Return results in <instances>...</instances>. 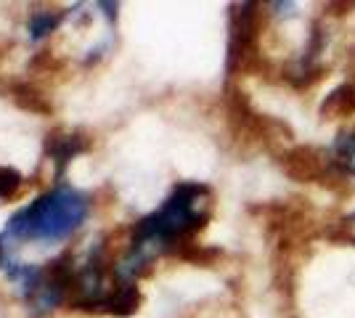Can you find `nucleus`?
<instances>
[{
  "mask_svg": "<svg viewBox=\"0 0 355 318\" xmlns=\"http://www.w3.org/2000/svg\"><path fill=\"white\" fill-rule=\"evenodd\" d=\"M90 207H93V202L88 194L59 183V186L43 191L37 199H32L30 204H24L19 212H14V218L0 233V244L11 249L16 242H67L74 231H80L83 223L88 220Z\"/></svg>",
  "mask_w": 355,
  "mask_h": 318,
  "instance_id": "obj_1",
  "label": "nucleus"
},
{
  "mask_svg": "<svg viewBox=\"0 0 355 318\" xmlns=\"http://www.w3.org/2000/svg\"><path fill=\"white\" fill-rule=\"evenodd\" d=\"M6 98H11L21 112H30V114H40V117H51L53 114V104L48 98V93L30 80H8L3 85Z\"/></svg>",
  "mask_w": 355,
  "mask_h": 318,
  "instance_id": "obj_5",
  "label": "nucleus"
},
{
  "mask_svg": "<svg viewBox=\"0 0 355 318\" xmlns=\"http://www.w3.org/2000/svg\"><path fill=\"white\" fill-rule=\"evenodd\" d=\"M24 175L8 165H0V202H11L24 191Z\"/></svg>",
  "mask_w": 355,
  "mask_h": 318,
  "instance_id": "obj_9",
  "label": "nucleus"
},
{
  "mask_svg": "<svg viewBox=\"0 0 355 318\" xmlns=\"http://www.w3.org/2000/svg\"><path fill=\"white\" fill-rule=\"evenodd\" d=\"M260 3H239L228 11V53H225V72L228 80L239 75H257L266 72L268 61L260 53V35H263V11Z\"/></svg>",
  "mask_w": 355,
  "mask_h": 318,
  "instance_id": "obj_2",
  "label": "nucleus"
},
{
  "mask_svg": "<svg viewBox=\"0 0 355 318\" xmlns=\"http://www.w3.org/2000/svg\"><path fill=\"white\" fill-rule=\"evenodd\" d=\"M334 159L340 162V167L355 178V130H342L340 136L334 138V146H331Z\"/></svg>",
  "mask_w": 355,
  "mask_h": 318,
  "instance_id": "obj_8",
  "label": "nucleus"
},
{
  "mask_svg": "<svg viewBox=\"0 0 355 318\" xmlns=\"http://www.w3.org/2000/svg\"><path fill=\"white\" fill-rule=\"evenodd\" d=\"M353 220H355V212L350 215V218H347V223H353Z\"/></svg>",
  "mask_w": 355,
  "mask_h": 318,
  "instance_id": "obj_10",
  "label": "nucleus"
},
{
  "mask_svg": "<svg viewBox=\"0 0 355 318\" xmlns=\"http://www.w3.org/2000/svg\"><path fill=\"white\" fill-rule=\"evenodd\" d=\"M353 112H355V80L337 85L334 91L326 96L324 106H321V114L324 117H347Z\"/></svg>",
  "mask_w": 355,
  "mask_h": 318,
  "instance_id": "obj_6",
  "label": "nucleus"
},
{
  "mask_svg": "<svg viewBox=\"0 0 355 318\" xmlns=\"http://www.w3.org/2000/svg\"><path fill=\"white\" fill-rule=\"evenodd\" d=\"M90 136L85 130H69V127H56V130H51L48 136H45V143H43V159L51 165V173H53V178H56V186L61 183L64 178V173H67V167L74 162V157H80V154H85L90 149Z\"/></svg>",
  "mask_w": 355,
  "mask_h": 318,
  "instance_id": "obj_4",
  "label": "nucleus"
},
{
  "mask_svg": "<svg viewBox=\"0 0 355 318\" xmlns=\"http://www.w3.org/2000/svg\"><path fill=\"white\" fill-rule=\"evenodd\" d=\"M279 165L282 170L300 183H313V186H324L331 191H345L350 186V175L340 167L331 152H321L315 146L297 143L279 154Z\"/></svg>",
  "mask_w": 355,
  "mask_h": 318,
  "instance_id": "obj_3",
  "label": "nucleus"
},
{
  "mask_svg": "<svg viewBox=\"0 0 355 318\" xmlns=\"http://www.w3.org/2000/svg\"><path fill=\"white\" fill-rule=\"evenodd\" d=\"M67 19V11H59V8H43V11H32L30 14V40H43L48 37L53 30H59V24Z\"/></svg>",
  "mask_w": 355,
  "mask_h": 318,
  "instance_id": "obj_7",
  "label": "nucleus"
}]
</instances>
